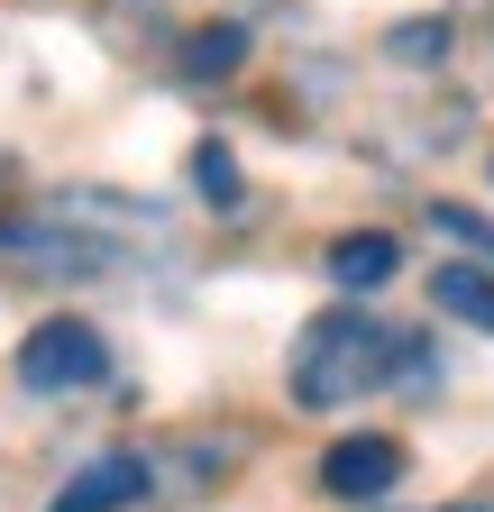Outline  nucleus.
<instances>
[{
	"label": "nucleus",
	"instance_id": "3",
	"mask_svg": "<svg viewBox=\"0 0 494 512\" xmlns=\"http://www.w3.org/2000/svg\"><path fill=\"white\" fill-rule=\"evenodd\" d=\"M394 476H403V448L385 430H348V439H330V458H321V485L339 503H376V494H394Z\"/></svg>",
	"mask_w": 494,
	"mask_h": 512
},
{
	"label": "nucleus",
	"instance_id": "9",
	"mask_svg": "<svg viewBox=\"0 0 494 512\" xmlns=\"http://www.w3.org/2000/svg\"><path fill=\"white\" fill-rule=\"evenodd\" d=\"M440 46H449V19H403L394 28V55H412V64H430Z\"/></svg>",
	"mask_w": 494,
	"mask_h": 512
},
{
	"label": "nucleus",
	"instance_id": "1",
	"mask_svg": "<svg viewBox=\"0 0 494 512\" xmlns=\"http://www.w3.org/2000/svg\"><path fill=\"white\" fill-rule=\"evenodd\" d=\"M385 375H412L403 330H385V320H366V311H321L312 330H302V348H293V403L302 412H339L357 394H376Z\"/></svg>",
	"mask_w": 494,
	"mask_h": 512
},
{
	"label": "nucleus",
	"instance_id": "5",
	"mask_svg": "<svg viewBox=\"0 0 494 512\" xmlns=\"http://www.w3.org/2000/svg\"><path fill=\"white\" fill-rule=\"evenodd\" d=\"M394 275H403V247H394L385 229L330 238V284H339V293H376V284H394Z\"/></svg>",
	"mask_w": 494,
	"mask_h": 512
},
{
	"label": "nucleus",
	"instance_id": "2",
	"mask_svg": "<svg viewBox=\"0 0 494 512\" xmlns=\"http://www.w3.org/2000/svg\"><path fill=\"white\" fill-rule=\"evenodd\" d=\"M101 375H110V348H101L92 320H37L19 339V384L28 394H83Z\"/></svg>",
	"mask_w": 494,
	"mask_h": 512
},
{
	"label": "nucleus",
	"instance_id": "8",
	"mask_svg": "<svg viewBox=\"0 0 494 512\" xmlns=\"http://www.w3.org/2000/svg\"><path fill=\"white\" fill-rule=\"evenodd\" d=\"M193 174H202V202H220V211L238 202V165H229V147H220V138L193 156Z\"/></svg>",
	"mask_w": 494,
	"mask_h": 512
},
{
	"label": "nucleus",
	"instance_id": "4",
	"mask_svg": "<svg viewBox=\"0 0 494 512\" xmlns=\"http://www.w3.org/2000/svg\"><path fill=\"white\" fill-rule=\"evenodd\" d=\"M129 503H147V458H92L65 494H55V512H129Z\"/></svg>",
	"mask_w": 494,
	"mask_h": 512
},
{
	"label": "nucleus",
	"instance_id": "6",
	"mask_svg": "<svg viewBox=\"0 0 494 512\" xmlns=\"http://www.w3.org/2000/svg\"><path fill=\"white\" fill-rule=\"evenodd\" d=\"M430 302L449 320H467V330H494V275L485 266H440L430 275Z\"/></svg>",
	"mask_w": 494,
	"mask_h": 512
},
{
	"label": "nucleus",
	"instance_id": "10",
	"mask_svg": "<svg viewBox=\"0 0 494 512\" xmlns=\"http://www.w3.org/2000/svg\"><path fill=\"white\" fill-rule=\"evenodd\" d=\"M449 512H476V503H449Z\"/></svg>",
	"mask_w": 494,
	"mask_h": 512
},
{
	"label": "nucleus",
	"instance_id": "7",
	"mask_svg": "<svg viewBox=\"0 0 494 512\" xmlns=\"http://www.w3.org/2000/svg\"><path fill=\"white\" fill-rule=\"evenodd\" d=\"M238 55H247V28H229V19H220V28H202L193 46H183V74H202V83H220V74H229Z\"/></svg>",
	"mask_w": 494,
	"mask_h": 512
}]
</instances>
